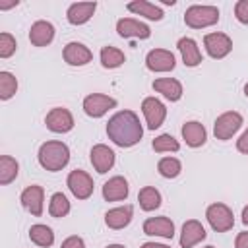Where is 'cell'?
I'll return each instance as SVG.
<instances>
[{
	"mask_svg": "<svg viewBox=\"0 0 248 248\" xmlns=\"http://www.w3.org/2000/svg\"><path fill=\"white\" fill-rule=\"evenodd\" d=\"M45 124L50 132L54 134H66L74 128V116L68 108H62V107H54L46 112L45 116Z\"/></svg>",
	"mask_w": 248,
	"mask_h": 248,
	"instance_id": "obj_10",
	"label": "cell"
},
{
	"mask_svg": "<svg viewBox=\"0 0 248 248\" xmlns=\"http://www.w3.org/2000/svg\"><path fill=\"white\" fill-rule=\"evenodd\" d=\"M203 46H205V52L215 58V60H221L225 58L231 50H232V39L227 35V33H207L203 37Z\"/></svg>",
	"mask_w": 248,
	"mask_h": 248,
	"instance_id": "obj_7",
	"label": "cell"
},
{
	"mask_svg": "<svg viewBox=\"0 0 248 248\" xmlns=\"http://www.w3.org/2000/svg\"><path fill=\"white\" fill-rule=\"evenodd\" d=\"M66 184H68L70 192H72L78 200H87V198H91L93 188H95L93 178H91L85 170H81V169L72 170V172L68 174V178H66Z\"/></svg>",
	"mask_w": 248,
	"mask_h": 248,
	"instance_id": "obj_9",
	"label": "cell"
},
{
	"mask_svg": "<svg viewBox=\"0 0 248 248\" xmlns=\"http://www.w3.org/2000/svg\"><path fill=\"white\" fill-rule=\"evenodd\" d=\"M116 33L122 39H149L151 29L147 23L134 19V17H122L116 21Z\"/></svg>",
	"mask_w": 248,
	"mask_h": 248,
	"instance_id": "obj_11",
	"label": "cell"
},
{
	"mask_svg": "<svg viewBox=\"0 0 248 248\" xmlns=\"http://www.w3.org/2000/svg\"><path fill=\"white\" fill-rule=\"evenodd\" d=\"M141 229L147 236H161V238H172L174 236V223L165 215L145 219Z\"/></svg>",
	"mask_w": 248,
	"mask_h": 248,
	"instance_id": "obj_16",
	"label": "cell"
},
{
	"mask_svg": "<svg viewBox=\"0 0 248 248\" xmlns=\"http://www.w3.org/2000/svg\"><path fill=\"white\" fill-rule=\"evenodd\" d=\"M140 248H170L167 244H159V242H143Z\"/></svg>",
	"mask_w": 248,
	"mask_h": 248,
	"instance_id": "obj_39",
	"label": "cell"
},
{
	"mask_svg": "<svg viewBox=\"0 0 248 248\" xmlns=\"http://www.w3.org/2000/svg\"><path fill=\"white\" fill-rule=\"evenodd\" d=\"M151 145H153V149H155L157 153H170V151L174 153V151L180 149L178 140H174L170 134H161V136H157Z\"/></svg>",
	"mask_w": 248,
	"mask_h": 248,
	"instance_id": "obj_33",
	"label": "cell"
},
{
	"mask_svg": "<svg viewBox=\"0 0 248 248\" xmlns=\"http://www.w3.org/2000/svg\"><path fill=\"white\" fill-rule=\"evenodd\" d=\"M14 6H17V0H12V2H0V10H10V8H14Z\"/></svg>",
	"mask_w": 248,
	"mask_h": 248,
	"instance_id": "obj_40",
	"label": "cell"
},
{
	"mask_svg": "<svg viewBox=\"0 0 248 248\" xmlns=\"http://www.w3.org/2000/svg\"><path fill=\"white\" fill-rule=\"evenodd\" d=\"M17 48V43L14 39V35L10 33H0V58H10Z\"/></svg>",
	"mask_w": 248,
	"mask_h": 248,
	"instance_id": "obj_34",
	"label": "cell"
},
{
	"mask_svg": "<svg viewBox=\"0 0 248 248\" xmlns=\"http://www.w3.org/2000/svg\"><path fill=\"white\" fill-rule=\"evenodd\" d=\"M203 248H215V246H203Z\"/></svg>",
	"mask_w": 248,
	"mask_h": 248,
	"instance_id": "obj_45",
	"label": "cell"
},
{
	"mask_svg": "<svg viewBox=\"0 0 248 248\" xmlns=\"http://www.w3.org/2000/svg\"><path fill=\"white\" fill-rule=\"evenodd\" d=\"M207 236L203 225L198 219H188L180 231V248H192Z\"/></svg>",
	"mask_w": 248,
	"mask_h": 248,
	"instance_id": "obj_17",
	"label": "cell"
},
{
	"mask_svg": "<svg viewBox=\"0 0 248 248\" xmlns=\"http://www.w3.org/2000/svg\"><path fill=\"white\" fill-rule=\"evenodd\" d=\"M16 91H17V79H16V76L12 72L2 70L0 72V99L2 101H8V99H12L16 95Z\"/></svg>",
	"mask_w": 248,
	"mask_h": 248,
	"instance_id": "obj_32",
	"label": "cell"
},
{
	"mask_svg": "<svg viewBox=\"0 0 248 248\" xmlns=\"http://www.w3.org/2000/svg\"><path fill=\"white\" fill-rule=\"evenodd\" d=\"M163 4H167V6H172V4H174V0H163Z\"/></svg>",
	"mask_w": 248,
	"mask_h": 248,
	"instance_id": "obj_43",
	"label": "cell"
},
{
	"mask_svg": "<svg viewBox=\"0 0 248 248\" xmlns=\"http://www.w3.org/2000/svg\"><path fill=\"white\" fill-rule=\"evenodd\" d=\"M244 95L248 97V81H246V85H244Z\"/></svg>",
	"mask_w": 248,
	"mask_h": 248,
	"instance_id": "obj_44",
	"label": "cell"
},
{
	"mask_svg": "<svg viewBox=\"0 0 248 248\" xmlns=\"http://www.w3.org/2000/svg\"><path fill=\"white\" fill-rule=\"evenodd\" d=\"M134 217V207L132 205H120V207H114V209H108L105 213V223L108 229L112 231H120L124 227L130 225Z\"/></svg>",
	"mask_w": 248,
	"mask_h": 248,
	"instance_id": "obj_21",
	"label": "cell"
},
{
	"mask_svg": "<svg viewBox=\"0 0 248 248\" xmlns=\"http://www.w3.org/2000/svg\"><path fill=\"white\" fill-rule=\"evenodd\" d=\"M37 159H39V165L45 170H50V172L62 170L70 161V147L64 141H58V140L45 141L39 147Z\"/></svg>",
	"mask_w": 248,
	"mask_h": 248,
	"instance_id": "obj_2",
	"label": "cell"
},
{
	"mask_svg": "<svg viewBox=\"0 0 248 248\" xmlns=\"http://www.w3.org/2000/svg\"><path fill=\"white\" fill-rule=\"evenodd\" d=\"M219 21V8L209 4H194L184 12V23L192 29H205Z\"/></svg>",
	"mask_w": 248,
	"mask_h": 248,
	"instance_id": "obj_3",
	"label": "cell"
},
{
	"mask_svg": "<svg viewBox=\"0 0 248 248\" xmlns=\"http://www.w3.org/2000/svg\"><path fill=\"white\" fill-rule=\"evenodd\" d=\"M126 8H128V12H132L136 16H143L145 19H151V21H161L165 16L163 10L149 0H134V2H128Z\"/></svg>",
	"mask_w": 248,
	"mask_h": 248,
	"instance_id": "obj_25",
	"label": "cell"
},
{
	"mask_svg": "<svg viewBox=\"0 0 248 248\" xmlns=\"http://www.w3.org/2000/svg\"><path fill=\"white\" fill-rule=\"evenodd\" d=\"M182 140L186 141V145L190 147H202L207 141V132L203 128L202 122L198 120H188L182 126Z\"/></svg>",
	"mask_w": 248,
	"mask_h": 248,
	"instance_id": "obj_23",
	"label": "cell"
},
{
	"mask_svg": "<svg viewBox=\"0 0 248 248\" xmlns=\"http://www.w3.org/2000/svg\"><path fill=\"white\" fill-rule=\"evenodd\" d=\"M234 17H236L240 23L248 25V0H238V2L234 4Z\"/></svg>",
	"mask_w": 248,
	"mask_h": 248,
	"instance_id": "obj_35",
	"label": "cell"
},
{
	"mask_svg": "<svg viewBox=\"0 0 248 248\" xmlns=\"http://www.w3.org/2000/svg\"><path fill=\"white\" fill-rule=\"evenodd\" d=\"M176 46H178V50H180L182 62H184L188 68H194V66L202 64V50H200L198 43H196L192 37H182V39H178Z\"/></svg>",
	"mask_w": 248,
	"mask_h": 248,
	"instance_id": "obj_22",
	"label": "cell"
},
{
	"mask_svg": "<svg viewBox=\"0 0 248 248\" xmlns=\"http://www.w3.org/2000/svg\"><path fill=\"white\" fill-rule=\"evenodd\" d=\"M89 159H91L93 169H95L99 174H105V172H108V170L114 167L116 155H114V151H112L108 145H105V143H97V145L91 147V151H89Z\"/></svg>",
	"mask_w": 248,
	"mask_h": 248,
	"instance_id": "obj_13",
	"label": "cell"
},
{
	"mask_svg": "<svg viewBox=\"0 0 248 248\" xmlns=\"http://www.w3.org/2000/svg\"><path fill=\"white\" fill-rule=\"evenodd\" d=\"M234 248H248V231H242L234 238Z\"/></svg>",
	"mask_w": 248,
	"mask_h": 248,
	"instance_id": "obj_38",
	"label": "cell"
},
{
	"mask_svg": "<svg viewBox=\"0 0 248 248\" xmlns=\"http://www.w3.org/2000/svg\"><path fill=\"white\" fill-rule=\"evenodd\" d=\"M48 213H50V217H54V219L66 217V215L70 213V202H68V198H66L62 192H54V194L50 196Z\"/></svg>",
	"mask_w": 248,
	"mask_h": 248,
	"instance_id": "obj_30",
	"label": "cell"
},
{
	"mask_svg": "<svg viewBox=\"0 0 248 248\" xmlns=\"http://www.w3.org/2000/svg\"><path fill=\"white\" fill-rule=\"evenodd\" d=\"M107 136L118 147H132L141 141L143 126L134 110H118L107 122Z\"/></svg>",
	"mask_w": 248,
	"mask_h": 248,
	"instance_id": "obj_1",
	"label": "cell"
},
{
	"mask_svg": "<svg viewBox=\"0 0 248 248\" xmlns=\"http://www.w3.org/2000/svg\"><path fill=\"white\" fill-rule=\"evenodd\" d=\"M17 172H19L17 161L10 155H2L0 157V184L6 186L10 182H14L17 178Z\"/></svg>",
	"mask_w": 248,
	"mask_h": 248,
	"instance_id": "obj_28",
	"label": "cell"
},
{
	"mask_svg": "<svg viewBox=\"0 0 248 248\" xmlns=\"http://www.w3.org/2000/svg\"><path fill=\"white\" fill-rule=\"evenodd\" d=\"M145 66H147V70L161 74V72H170L176 66V60H174V54L170 50H167V48H153L145 56Z\"/></svg>",
	"mask_w": 248,
	"mask_h": 248,
	"instance_id": "obj_14",
	"label": "cell"
},
{
	"mask_svg": "<svg viewBox=\"0 0 248 248\" xmlns=\"http://www.w3.org/2000/svg\"><path fill=\"white\" fill-rule=\"evenodd\" d=\"M107 248H126V246H122V244H108Z\"/></svg>",
	"mask_w": 248,
	"mask_h": 248,
	"instance_id": "obj_42",
	"label": "cell"
},
{
	"mask_svg": "<svg viewBox=\"0 0 248 248\" xmlns=\"http://www.w3.org/2000/svg\"><path fill=\"white\" fill-rule=\"evenodd\" d=\"M60 248H85V242H83V238H81V236L72 234V236L64 238V242L60 244Z\"/></svg>",
	"mask_w": 248,
	"mask_h": 248,
	"instance_id": "obj_36",
	"label": "cell"
},
{
	"mask_svg": "<svg viewBox=\"0 0 248 248\" xmlns=\"http://www.w3.org/2000/svg\"><path fill=\"white\" fill-rule=\"evenodd\" d=\"M141 112L145 116V124L149 130L161 128L167 118V107L157 97H145L141 101Z\"/></svg>",
	"mask_w": 248,
	"mask_h": 248,
	"instance_id": "obj_8",
	"label": "cell"
},
{
	"mask_svg": "<svg viewBox=\"0 0 248 248\" xmlns=\"http://www.w3.org/2000/svg\"><path fill=\"white\" fill-rule=\"evenodd\" d=\"M97 10V2H74L66 10V19L72 25H83L87 23Z\"/></svg>",
	"mask_w": 248,
	"mask_h": 248,
	"instance_id": "obj_18",
	"label": "cell"
},
{
	"mask_svg": "<svg viewBox=\"0 0 248 248\" xmlns=\"http://www.w3.org/2000/svg\"><path fill=\"white\" fill-rule=\"evenodd\" d=\"M205 219L209 223V227L217 232H227L234 227V215H232V209L225 203H211L207 209H205Z\"/></svg>",
	"mask_w": 248,
	"mask_h": 248,
	"instance_id": "obj_4",
	"label": "cell"
},
{
	"mask_svg": "<svg viewBox=\"0 0 248 248\" xmlns=\"http://www.w3.org/2000/svg\"><path fill=\"white\" fill-rule=\"evenodd\" d=\"M54 39V25L50 21H45V19H39L31 25L29 29V41L33 46H46L50 45Z\"/></svg>",
	"mask_w": 248,
	"mask_h": 248,
	"instance_id": "obj_20",
	"label": "cell"
},
{
	"mask_svg": "<svg viewBox=\"0 0 248 248\" xmlns=\"http://www.w3.org/2000/svg\"><path fill=\"white\" fill-rule=\"evenodd\" d=\"M130 194L128 180L124 176H112L103 184V198L107 202H120L126 200Z\"/></svg>",
	"mask_w": 248,
	"mask_h": 248,
	"instance_id": "obj_19",
	"label": "cell"
},
{
	"mask_svg": "<svg viewBox=\"0 0 248 248\" xmlns=\"http://www.w3.org/2000/svg\"><path fill=\"white\" fill-rule=\"evenodd\" d=\"M138 202L143 211H153L161 205V194L155 186H143L138 194Z\"/></svg>",
	"mask_w": 248,
	"mask_h": 248,
	"instance_id": "obj_27",
	"label": "cell"
},
{
	"mask_svg": "<svg viewBox=\"0 0 248 248\" xmlns=\"http://www.w3.org/2000/svg\"><path fill=\"white\" fill-rule=\"evenodd\" d=\"M157 170L165 178H176L182 172V163L176 157H163L157 163Z\"/></svg>",
	"mask_w": 248,
	"mask_h": 248,
	"instance_id": "obj_31",
	"label": "cell"
},
{
	"mask_svg": "<svg viewBox=\"0 0 248 248\" xmlns=\"http://www.w3.org/2000/svg\"><path fill=\"white\" fill-rule=\"evenodd\" d=\"M29 238L33 244L37 246H43V248H48L54 244V232L50 227L43 225V223H37V225H31L29 229Z\"/></svg>",
	"mask_w": 248,
	"mask_h": 248,
	"instance_id": "obj_26",
	"label": "cell"
},
{
	"mask_svg": "<svg viewBox=\"0 0 248 248\" xmlns=\"http://www.w3.org/2000/svg\"><path fill=\"white\" fill-rule=\"evenodd\" d=\"M124 60H126V56H124V52L120 48H116V46H103L101 48V64H103V68H108V70L118 68V66L124 64Z\"/></svg>",
	"mask_w": 248,
	"mask_h": 248,
	"instance_id": "obj_29",
	"label": "cell"
},
{
	"mask_svg": "<svg viewBox=\"0 0 248 248\" xmlns=\"http://www.w3.org/2000/svg\"><path fill=\"white\" fill-rule=\"evenodd\" d=\"M242 122H244V120H242V114H240V112H236V110H227V112H223V114H219V116L215 118L213 134H215L217 140L227 141V140H231V138L240 130Z\"/></svg>",
	"mask_w": 248,
	"mask_h": 248,
	"instance_id": "obj_5",
	"label": "cell"
},
{
	"mask_svg": "<svg viewBox=\"0 0 248 248\" xmlns=\"http://www.w3.org/2000/svg\"><path fill=\"white\" fill-rule=\"evenodd\" d=\"M83 112L91 118H101L105 116L110 108L116 107V99L105 95V93H89L85 99H83Z\"/></svg>",
	"mask_w": 248,
	"mask_h": 248,
	"instance_id": "obj_6",
	"label": "cell"
},
{
	"mask_svg": "<svg viewBox=\"0 0 248 248\" xmlns=\"http://www.w3.org/2000/svg\"><path fill=\"white\" fill-rule=\"evenodd\" d=\"M236 149L244 155H248V128L242 132V136L236 140Z\"/></svg>",
	"mask_w": 248,
	"mask_h": 248,
	"instance_id": "obj_37",
	"label": "cell"
},
{
	"mask_svg": "<svg viewBox=\"0 0 248 248\" xmlns=\"http://www.w3.org/2000/svg\"><path fill=\"white\" fill-rule=\"evenodd\" d=\"M19 202H21V205H23L31 215L41 217V215H43V209H45V207H43V205H45V190H43V186H39V184L27 186V188L21 192Z\"/></svg>",
	"mask_w": 248,
	"mask_h": 248,
	"instance_id": "obj_12",
	"label": "cell"
},
{
	"mask_svg": "<svg viewBox=\"0 0 248 248\" xmlns=\"http://www.w3.org/2000/svg\"><path fill=\"white\" fill-rule=\"evenodd\" d=\"M62 58L68 66H85L91 62L93 58V52L89 50V46H85L83 43H78V41H72L64 46L62 50Z\"/></svg>",
	"mask_w": 248,
	"mask_h": 248,
	"instance_id": "obj_15",
	"label": "cell"
},
{
	"mask_svg": "<svg viewBox=\"0 0 248 248\" xmlns=\"http://www.w3.org/2000/svg\"><path fill=\"white\" fill-rule=\"evenodd\" d=\"M242 223H244V225L248 227V205H246V207L242 209Z\"/></svg>",
	"mask_w": 248,
	"mask_h": 248,
	"instance_id": "obj_41",
	"label": "cell"
},
{
	"mask_svg": "<svg viewBox=\"0 0 248 248\" xmlns=\"http://www.w3.org/2000/svg\"><path fill=\"white\" fill-rule=\"evenodd\" d=\"M153 89L157 91V93H161L167 101H170V103H174V101H178L180 97H182V83L178 81V79H174V78H157L155 81H153Z\"/></svg>",
	"mask_w": 248,
	"mask_h": 248,
	"instance_id": "obj_24",
	"label": "cell"
}]
</instances>
